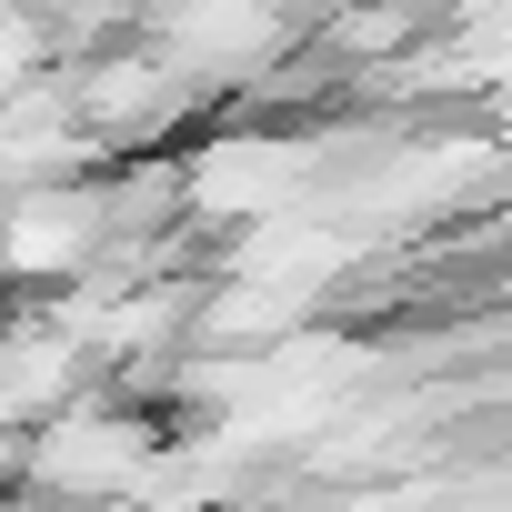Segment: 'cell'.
I'll use <instances>...</instances> for the list:
<instances>
[{"mask_svg": "<svg viewBox=\"0 0 512 512\" xmlns=\"http://www.w3.org/2000/svg\"><path fill=\"white\" fill-rule=\"evenodd\" d=\"M171 442V422H151V402L141 392H81L71 412H51V422H31L21 432V502H41V512H81V502H111V492H131L141 472H151V452Z\"/></svg>", "mask_w": 512, "mask_h": 512, "instance_id": "6da1fadb", "label": "cell"}, {"mask_svg": "<svg viewBox=\"0 0 512 512\" xmlns=\"http://www.w3.org/2000/svg\"><path fill=\"white\" fill-rule=\"evenodd\" d=\"M111 251V161L61 181H11V282L61 292Z\"/></svg>", "mask_w": 512, "mask_h": 512, "instance_id": "7a4b0ae2", "label": "cell"}]
</instances>
